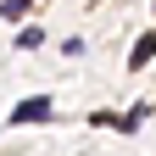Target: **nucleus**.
Returning a JSON list of instances; mask_svg holds the SVG:
<instances>
[{"instance_id":"f257e3e1","label":"nucleus","mask_w":156,"mask_h":156,"mask_svg":"<svg viewBox=\"0 0 156 156\" xmlns=\"http://www.w3.org/2000/svg\"><path fill=\"white\" fill-rule=\"evenodd\" d=\"M45 117H50V101H45V95H34V101H23V106L11 112V123H45Z\"/></svg>"},{"instance_id":"f03ea898","label":"nucleus","mask_w":156,"mask_h":156,"mask_svg":"<svg viewBox=\"0 0 156 156\" xmlns=\"http://www.w3.org/2000/svg\"><path fill=\"white\" fill-rule=\"evenodd\" d=\"M151 56H156V34H145L140 45H134V56H128V67H151Z\"/></svg>"},{"instance_id":"7ed1b4c3","label":"nucleus","mask_w":156,"mask_h":156,"mask_svg":"<svg viewBox=\"0 0 156 156\" xmlns=\"http://www.w3.org/2000/svg\"><path fill=\"white\" fill-rule=\"evenodd\" d=\"M23 6H28V0H6L0 11H6V17H23Z\"/></svg>"}]
</instances>
